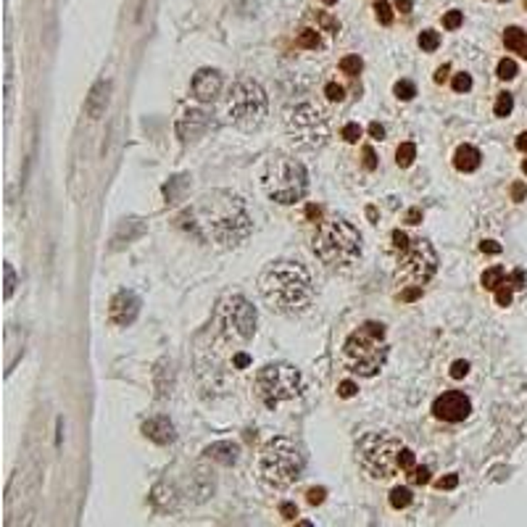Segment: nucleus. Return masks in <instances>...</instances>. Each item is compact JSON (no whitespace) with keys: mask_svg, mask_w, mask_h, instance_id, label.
<instances>
[{"mask_svg":"<svg viewBox=\"0 0 527 527\" xmlns=\"http://www.w3.org/2000/svg\"><path fill=\"white\" fill-rule=\"evenodd\" d=\"M180 224L190 230L195 238L214 240L217 245L232 248L254 232V221L248 217V208L243 198L227 190H217L204 195L198 206H193L180 217Z\"/></svg>","mask_w":527,"mask_h":527,"instance_id":"obj_1","label":"nucleus"},{"mask_svg":"<svg viewBox=\"0 0 527 527\" xmlns=\"http://www.w3.org/2000/svg\"><path fill=\"white\" fill-rule=\"evenodd\" d=\"M261 295L267 306L280 314H301L314 298V282L304 264L298 261H274L261 274Z\"/></svg>","mask_w":527,"mask_h":527,"instance_id":"obj_2","label":"nucleus"},{"mask_svg":"<svg viewBox=\"0 0 527 527\" xmlns=\"http://www.w3.org/2000/svg\"><path fill=\"white\" fill-rule=\"evenodd\" d=\"M314 254L322 258V264L332 267V269H351L361 258V235H358L356 227L343 217L327 219L317 230Z\"/></svg>","mask_w":527,"mask_h":527,"instance_id":"obj_3","label":"nucleus"},{"mask_svg":"<svg viewBox=\"0 0 527 527\" xmlns=\"http://www.w3.org/2000/svg\"><path fill=\"white\" fill-rule=\"evenodd\" d=\"M393 251H395V282L401 285H425L438 272V254L422 238H408L406 232L393 230Z\"/></svg>","mask_w":527,"mask_h":527,"instance_id":"obj_4","label":"nucleus"},{"mask_svg":"<svg viewBox=\"0 0 527 527\" xmlns=\"http://www.w3.org/2000/svg\"><path fill=\"white\" fill-rule=\"evenodd\" d=\"M385 358H388L385 324L380 322H364L348 335V341L343 345L345 367L358 377H374L385 367Z\"/></svg>","mask_w":527,"mask_h":527,"instance_id":"obj_5","label":"nucleus"},{"mask_svg":"<svg viewBox=\"0 0 527 527\" xmlns=\"http://www.w3.org/2000/svg\"><path fill=\"white\" fill-rule=\"evenodd\" d=\"M304 467H306L304 451L288 438H272L258 456V477L272 491H285L293 482H298Z\"/></svg>","mask_w":527,"mask_h":527,"instance_id":"obj_6","label":"nucleus"},{"mask_svg":"<svg viewBox=\"0 0 527 527\" xmlns=\"http://www.w3.org/2000/svg\"><path fill=\"white\" fill-rule=\"evenodd\" d=\"M264 190L274 204H298L308 193V171L290 156H277L264 169Z\"/></svg>","mask_w":527,"mask_h":527,"instance_id":"obj_7","label":"nucleus"},{"mask_svg":"<svg viewBox=\"0 0 527 527\" xmlns=\"http://www.w3.org/2000/svg\"><path fill=\"white\" fill-rule=\"evenodd\" d=\"M404 443L398 435L391 432H369L364 435L356 445L358 467L372 477V480H391L401 469L398 454H401Z\"/></svg>","mask_w":527,"mask_h":527,"instance_id":"obj_8","label":"nucleus"},{"mask_svg":"<svg viewBox=\"0 0 527 527\" xmlns=\"http://www.w3.org/2000/svg\"><path fill=\"white\" fill-rule=\"evenodd\" d=\"M267 108H269V98L256 79H238L232 85L230 98H227V111H230V119L238 130H243V132L258 130L264 117H267Z\"/></svg>","mask_w":527,"mask_h":527,"instance_id":"obj_9","label":"nucleus"},{"mask_svg":"<svg viewBox=\"0 0 527 527\" xmlns=\"http://www.w3.org/2000/svg\"><path fill=\"white\" fill-rule=\"evenodd\" d=\"M285 130L290 143L301 151H317L330 137V127L324 114L314 103H298L285 114Z\"/></svg>","mask_w":527,"mask_h":527,"instance_id":"obj_10","label":"nucleus"},{"mask_svg":"<svg viewBox=\"0 0 527 527\" xmlns=\"http://www.w3.org/2000/svg\"><path fill=\"white\" fill-rule=\"evenodd\" d=\"M304 388L301 372L290 364H267L256 374V393L267 408H277L282 401L295 398Z\"/></svg>","mask_w":527,"mask_h":527,"instance_id":"obj_11","label":"nucleus"},{"mask_svg":"<svg viewBox=\"0 0 527 527\" xmlns=\"http://www.w3.org/2000/svg\"><path fill=\"white\" fill-rule=\"evenodd\" d=\"M217 319H219L227 338H232V341H251L254 338L256 308L240 293H232V295L221 298L219 308H217Z\"/></svg>","mask_w":527,"mask_h":527,"instance_id":"obj_12","label":"nucleus"},{"mask_svg":"<svg viewBox=\"0 0 527 527\" xmlns=\"http://www.w3.org/2000/svg\"><path fill=\"white\" fill-rule=\"evenodd\" d=\"M432 411H435V417L443 419V422H464V419L469 417V411H472V401H469L464 393L448 391L443 393L441 398H435Z\"/></svg>","mask_w":527,"mask_h":527,"instance_id":"obj_13","label":"nucleus"},{"mask_svg":"<svg viewBox=\"0 0 527 527\" xmlns=\"http://www.w3.org/2000/svg\"><path fill=\"white\" fill-rule=\"evenodd\" d=\"M140 295L132 290H119L114 298H111V308H108V319L117 324V327H130L140 314Z\"/></svg>","mask_w":527,"mask_h":527,"instance_id":"obj_14","label":"nucleus"},{"mask_svg":"<svg viewBox=\"0 0 527 527\" xmlns=\"http://www.w3.org/2000/svg\"><path fill=\"white\" fill-rule=\"evenodd\" d=\"M221 93V74L217 69H198L193 77V95L201 103L217 101Z\"/></svg>","mask_w":527,"mask_h":527,"instance_id":"obj_15","label":"nucleus"},{"mask_svg":"<svg viewBox=\"0 0 527 527\" xmlns=\"http://www.w3.org/2000/svg\"><path fill=\"white\" fill-rule=\"evenodd\" d=\"M211 127V117L204 108H190L177 119V135L182 140H198Z\"/></svg>","mask_w":527,"mask_h":527,"instance_id":"obj_16","label":"nucleus"},{"mask_svg":"<svg viewBox=\"0 0 527 527\" xmlns=\"http://www.w3.org/2000/svg\"><path fill=\"white\" fill-rule=\"evenodd\" d=\"M143 435L148 441H154L156 445H169L177 441V430H174L169 417H154V419L143 422Z\"/></svg>","mask_w":527,"mask_h":527,"instance_id":"obj_17","label":"nucleus"},{"mask_svg":"<svg viewBox=\"0 0 527 527\" xmlns=\"http://www.w3.org/2000/svg\"><path fill=\"white\" fill-rule=\"evenodd\" d=\"M108 93H111V82H108V79H101V82L93 85V90H90V95H87L85 101V111L90 119H101L103 114H106V108H108Z\"/></svg>","mask_w":527,"mask_h":527,"instance_id":"obj_18","label":"nucleus"},{"mask_svg":"<svg viewBox=\"0 0 527 527\" xmlns=\"http://www.w3.org/2000/svg\"><path fill=\"white\" fill-rule=\"evenodd\" d=\"M204 454L211 461L221 464V467H232V464L240 459V445L232 441H219V443H211Z\"/></svg>","mask_w":527,"mask_h":527,"instance_id":"obj_19","label":"nucleus"},{"mask_svg":"<svg viewBox=\"0 0 527 527\" xmlns=\"http://www.w3.org/2000/svg\"><path fill=\"white\" fill-rule=\"evenodd\" d=\"M480 151H477L475 145H459L456 148V154H454V167L459 171H464V174H469V171H475V169H480Z\"/></svg>","mask_w":527,"mask_h":527,"instance_id":"obj_20","label":"nucleus"},{"mask_svg":"<svg viewBox=\"0 0 527 527\" xmlns=\"http://www.w3.org/2000/svg\"><path fill=\"white\" fill-rule=\"evenodd\" d=\"M145 235V224L140 219H127L119 224L117 235H114V248H121L124 243H132V240L143 238Z\"/></svg>","mask_w":527,"mask_h":527,"instance_id":"obj_21","label":"nucleus"},{"mask_svg":"<svg viewBox=\"0 0 527 527\" xmlns=\"http://www.w3.org/2000/svg\"><path fill=\"white\" fill-rule=\"evenodd\" d=\"M504 45H506L509 51L519 53V56L527 58V34L522 32L519 27H509V29L504 32Z\"/></svg>","mask_w":527,"mask_h":527,"instance_id":"obj_22","label":"nucleus"},{"mask_svg":"<svg viewBox=\"0 0 527 527\" xmlns=\"http://www.w3.org/2000/svg\"><path fill=\"white\" fill-rule=\"evenodd\" d=\"M187 187V177L185 174H180V177H174V180H169L167 185H164V195H167V201H180L182 198V190Z\"/></svg>","mask_w":527,"mask_h":527,"instance_id":"obj_23","label":"nucleus"},{"mask_svg":"<svg viewBox=\"0 0 527 527\" xmlns=\"http://www.w3.org/2000/svg\"><path fill=\"white\" fill-rule=\"evenodd\" d=\"M414 158H417V145L414 143H404V145H398V151H395V164L401 167V169H406L414 164Z\"/></svg>","mask_w":527,"mask_h":527,"instance_id":"obj_24","label":"nucleus"},{"mask_svg":"<svg viewBox=\"0 0 527 527\" xmlns=\"http://www.w3.org/2000/svg\"><path fill=\"white\" fill-rule=\"evenodd\" d=\"M504 280H506V272H504L501 267H493V269L482 272V280H480V282H482V288L485 290H495Z\"/></svg>","mask_w":527,"mask_h":527,"instance_id":"obj_25","label":"nucleus"},{"mask_svg":"<svg viewBox=\"0 0 527 527\" xmlns=\"http://www.w3.org/2000/svg\"><path fill=\"white\" fill-rule=\"evenodd\" d=\"M411 501H414V495H411L408 488H393L391 491V506L393 509H406Z\"/></svg>","mask_w":527,"mask_h":527,"instance_id":"obj_26","label":"nucleus"},{"mask_svg":"<svg viewBox=\"0 0 527 527\" xmlns=\"http://www.w3.org/2000/svg\"><path fill=\"white\" fill-rule=\"evenodd\" d=\"M438 45H441V34L435 32V29H425V32L419 34V48L427 53L438 51Z\"/></svg>","mask_w":527,"mask_h":527,"instance_id":"obj_27","label":"nucleus"},{"mask_svg":"<svg viewBox=\"0 0 527 527\" xmlns=\"http://www.w3.org/2000/svg\"><path fill=\"white\" fill-rule=\"evenodd\" d=\"M393 93H395V98H398V101H411V98L417 95V85H414V82H408V79H401V82H395Z\"/></svg>","mask_w":527,"mask_h":527,"instance_id":"obj_28","label":"nucleus"},{"mask_svg":"<svg viewBox=\"0 0 527 527\" xmlns=\"http://www.w3.org/2000/svg\"><path fill=\"white\" fill-rule=\"evenodd\" d=\"M511 108H514V98H511L509 93H501L498 95V101H495V117H509Z\"/></svg>","mask_w":527,"mask_h":527,"instance_id":"obj_29","label":"nucleus"},{"mask_svg":"<svg viewBox=\"0 0 527 527\" xmlns=\"http://www.w3.org/2000/svg\"><path fill=\"white\" fill-rule=\"evenodd\" d=\"M361 69H364V61H361L358 56H345V58L341 61V71H343V74H351V77H354V74H358Z\"/></svg>","mask_w":527,"mask_h":527,"instance_id":"obj_30","label":"nucleus"},{"mask_svg":"<svg viewBox=\"0 0 527 527\" xmlns=\"http://www.w3.org/2000/svg\"><path fill=\"white\" fill-rule=\"evenodd\" d=\"M298 45L301 48H319V32L317 29H304L298 34Z\"/></svg>","mask_w":527,"mask_h":527,"instance_id":"obj_31","label":"nucleus"},{"mask_svg":"<svg viewBox=\"0 0 527 527\" xmlns=\"http://www.w3.org/2000/svg\"><path fill=\"white\" fill-rule=\"evenodd\" d=\"M3 272H5V298H11L14 290H16V272H14V267L8 261L3 264Z\"/></svg>","mask_w":527,"mask_h":527,"instance_id":"obj_32","label":"nucleus"},{"mask_svg":"<svg viewBox=\"0 0 527 527\" xmlns=\"http://www.w3.org/2000/svg\"><path fill=\"white\" fill-rule=\"evenodd\" d=\"M498 77H501V79H514V77H517V64H514L511 58L498 61Z\"/></svg>","mask_w":527,"mask_h":527,"instance_id":"obj_33","label":"nucleus"},{"mask_svg":"<svg viewBox=\"0 0 527 527\" xmlns=\"http://www.w3.org/2000/svg\"><path fill=\"white\" fill-rule=\"evenodd\" d=\"M408 480L414 485H427L430 482V469L427 467H414V469H408Z\"/></svg>","mask_w":527,"mask_h":527,"instance_id":"obj_34","label":"nucleus"},{"mask_svg":"<svg viewBox=\"0 0 527 527\" xmlns=\"http://www.w3.org/2000/svg\"><path fill=\"white\" fill-rule=\"evenodd\" d=\"M495 304H498V306H509L511 304V285L501 282V285L495 288Z\"/></svg>","mask_w":527,"mask_h":527,"instance_id":"obj_35","label":"nucleus"},{"mask_svg":"<svg viewBox=\"0 0 527 527\" xmlns=\"http://www.w3.org/2000/svg\"><path fill=\"white\" fill-rule=\"evenodd\" d=\"M324 95H327V101L341 103L343 98H345V90H343L341 85H335V82H330V85L324 87Z\"/></svg>","mask_w":527,"mask_h":527,"instance_id":"obj_36","label":"nucleus"},{"mask_svg":"<svg viewBox=\"0 0 527 527\" xmlns=\"http://www.w3.org/2000/svg\"><path fill=\"white\" fill-rule=\"evenodd\" d=\"M374 11H377V21H382V24H391L393 21V11L385 0H380V3L374 5Z\"/></svg>","mask_w":527,"mask_h":527,"instance_id":"obj_37","label":"nucleus"},{"mask_svg":"<svg viewBox=\"0 0 527 527\" xmlns=\"http://www.w3.org/2000/svg\"><path fill=\"white\" fill-rule=\"evenodd\" d=\"M464 16H461V11H448L445 16H443V27L445 29H459Z\"/></svg>","mask_w":527,"mask_h":527,"instance_id":"obj_38","label":"nucleus"},{"mask_svg":"<svg viewBox=\"0 0 527 527\" xmlns=\"http://www.w3.org/2000/svg\"><path fill=\"white\" fill-rule=\"evenodd\" d=\"M414 461H417L414 451L404 445V448H401V454H398V464H401V469H414Z\"/></svg>","mask_w":527,"mask_h":527,"instance_id":"obj_39","label":"nucleus"},{"mask_svg":"<svg viewBox=\"0 0 527 527\" xmlns=\"http://www.w3.org/2000/svg\"><path fill=\"white\" fill-rule=\"evenodd\" d=\"M454 90L456 93H469L472 90V77L469 74H456L454 77Z\"/></svg>","mask_w":527,"mask_h":527,"instance_id":"obj_40","label":"nucleus"},{"mask_svg":"<svg viewBox=\"0 0 527 527\" xmlns=\"http://www.w3.org/2000/svg\"><path fill=\"white\" fill-rule=\"evenodd\" d=\"M358 137H361V127H358V124L351 121V124L343 127V140H345V143H358Z\"/></svg>","mask_w":527,"mask_h":527,"instance_id":"obj_41","label":"nucleus"},{"mask_svg":"<svg viewBox=\"0 0 527 527\" xmlns=\"http://www.w3.org/2000/svg\"><path fill=\"white\" fill-rule=\"evenodd\" d=\"M506 285H511V288H525V282H527V274L522 272V269H514V272L504 280Z\"/></svg>","mask_w":527,"mask_h":527,"instance_id":"obj_42","label":"nucleus"},{"mask_svg":"<svg viewBox=\"0 0 527 527\" xmlns=\"http://www.w3.org/2000/svg\"><path fill=\"white\" fill-rule=\"evenodd\" d=\"M435 485H438L441 491H454V488L459 485V475H445V477H441Z\"/></svg>","mask_w":527,"mask_h":527,"instance_id":"obj_43","label":"nucleus"},{"mask_svg":"<svg viewBox=\"0 0 527 527\" xmlns=\"http://www.w3.org/2000/svg\"><path fill=\"white\" fill-rule=\"evenodd\" d=\"M467 372H469V364H467V361H454V364H451V377H454V380L467 377Z\"/></svg>","mask_w":527,"mask_h":527,"instance_id":"obj_44","label":"nucleus"},{"mask_svg":"<svg viewBox=\"0 0 527 527\" xmlns=\"http://www.w3.org/2000/svg\"><path fill=\"white\" fill-rule=\"evenodd\" d=\"M356 391H358V388L354 385V382H351V380H345V382H341V385H338V393H341V398H354V395H356Z\"/></svg>","mask_w":527,"mask_h":527,"instance_id":"obj_45","label":"nucleus"},{"mask_svg":"<svg viewBox=\"0 0 527 527\" xmlns=\"http://www.w3.org/2000/svg\"><path fill=\"white\" fill-rule=\"evenodd\" d=\"M280 514H282L288 522H293V519L298 517V506H295V504H282V506H280Z\"/></svg>","mask_w":527,"mask_h":527,"instance_id":"obj_46","label":"nucleus"},{"mask_svg":"<svg viewBox=\"0 0 527 527\" xmlns=\"http://www.w3.org/2000/svg\"><path fill=\"white\" fill-rule=\"evenodd\" d=\"M480 251H482V254H501V245H498V243H495V240H482V243H480Z\"/></svg>","mask_w":527,"mask_h":527,"instance_id":"obj_47","label":"nucleus"},{"mask_svg":"<svg viewBox=\"0 0 527 527\" xmlns=\"http://www.w3.org/2000/svg\"><path fill=\"white\" fill-rule=\"evenodd\" d=\"M324 495H327L324 488H311V491H308V504H314V506H317V504H322Z\"/></svg>","mask_w":527,"mask_h":527,"instance_id":"obj_48","label":"nucleus"},{"mask_svg":"<svg viewBox=\"0 0 527 527\" xmlns=\"http://www.w3.org/2000/svg\"><path fill=\"white\" fill-rule=\"evenodd\" d=\"M364 167H367L369 171L377 169V156H374L372 148H364Z\"/></svg>","mask_w":527,"mask_h":527,"instance_id":"obj_49","label":"nucleus"},{"mask_svg":"<svg viewBox=\"0 0 527 527\" xmlns=\"http://www.w3.org/2000/svg\"><path fill=\"white\" fill-rule=\"evenodd\" d=\"M419 295H422V288H419V285H408V290H404L401 298H404V301H417Z\"/></svg>","mask_w":527,"mask_h":527,"instance_id":"obj_50","label":"nucleus"},{"mask_svg":"<svg viewBox=\"0 0 527 527\" xmlns=\"http://www.w3.org/2000/svg\"><path fill=\"white\" fill-rule=\"evenodd\" d=\"M369 135H372L374 140H385V127H382L380 121H372V124H369Z\"/></svg>","mask_w":527,"mask_h":527,"instance_id":"obj_51","label":"nucleus"},{"mask_svg":"<svg viewBox=\"0 0 527 527\" xmlns=\"http://www.w3.org/2000/svg\"><path fill=\"white\" fill-rule=\"evenodd\" d=\"M511 198H514V201H525V198H527V187L522 185V182H517V185L511 187Z\"/></svg>","mask_w":527,"mask_h":527,"instance_id":"obj_52","label":"nucleus"},{"mask_svg":"<svg viewBox=\"0 0 527 527\" xmlns=\"http://www.w3.org/2000/svg\"><path fill=\"white\" fill-rule=\"evenodd\" d=\"M232 361H235V367H238V369H245V367L251 364V356H248V354H235Z\"/></svg>","mask_w":527,"mask_h":527,"instance_id":"obj_53","label":"nucleus"},{"mask_svg":"<svg viewBox=\"0 0 527 527\" xmlns=\"http://www.w3.org/2000/svg\"><path fill=\"white\" fill-rule=\"evenodd\" d=\"M395 8H398L401 14H411V8H414V0H395Z\"/></svg>","mask_w":527,"mask_h":527,"instance_id":"obj_54","label":"nucleus"},{"mask_svg":"<svg viewBox=\"0 0 527 527\" xmlns=\"http://www.w3.org/2000/svg\"><path fill=\"white\" fill-rule=\"evenodd\" d=\"M448 71H451V66H448V64H443V66L438 69V71H435V82H438V85H443V82H445Z\"/></svg>","mask_w":527,"mask_h":527,"instance_id":"obj_55","label":"nucleus"},{"mask_svg":"<svg viewBox=\"0 0 527 527\" xmlns=\"http://www.w3.org/2000/svg\"><path fill=\"white\" fill-rule=\"evenodd\" d=\"M406 221L408 224H419V221H422V211H419V208H411L406 214Z\"/></svg>","mask_w":527,"mask_h":527,"instance_id":"obj_56","label":"nucleus"},{"mask_svg":"<svg viewBox=\"0 0 527 527\" xmlns=\"http://www.w3.org/2000/svg\"><path fill=\"white\" fill-rule=\"evenodd\" d=\"M306 217L308 219H319V217H322V208H319V206H308Z\"/></svg>","mask_w":527,"mask_h":527,"instance_id":"obj_57","label":"nucleus"},{"mask_svg":"<svg viewBox=\"0 0 527 527\" xmlns=\"http://www.w3.org/2000/svg\"><path fill=\"white\" fill-rule=\"evenodd\" d=\"M517 148H519L522 154H527V132H522V135L517 137Z\"/></svg>","mask_w":527,"mask_h":527,"instance_id":"obj_58","label":"nucleus"},{"mask_svg":"<svg viewBox=\"0 0 527 527\" xmlns=\"http://www.w3.org/2000/svg\"><path fill=\"white\" fill-rule=\"evenodd\" d=\"M322 3H327V5H332V3H338V0H322Z\"/></svg>","mask_w":527,"mask_h":527,"instance_id":"obj_59","label":"nucleus"},{"mask_svg":"<svg viewBox=\"0 0 527 527\" xmlns=\"http://www.w3.org/2000/svg\"><path fill=\"white\" fill-rule=\"evenodd\" d=\"M522 171H525V174H527V161H525V164H522Z\"/></svg>","mask_w":527,"mask_h":527,"instance_id":"obj_60","label":"nucleus"},{"mask_svg":"<svg viewBox=\"0 0 527 527\" xmlns=\"http://www.w3.org/2000/svg\"><path fill=\"white\" fill-rule=\"evenodd\" d=\"M525 8H527V0H525Z\"/></svg>","mask_w":527,"mask_h":527,"instance_id":"obj_61","label":"nucleus"},{"mask_svg":"<svg viewBox=\"0 0 527 527\" xmlns=\"http://www.w3.org/2000/svg\"><path fill=\"white\" fill-rule=\"evenodd\" d=\"M504 3H506V0H504Z\"/></svg>","mask_w":527,"mask_h":527,"instance_id":"obj_62","label":"nucleus"}]
</instances>
